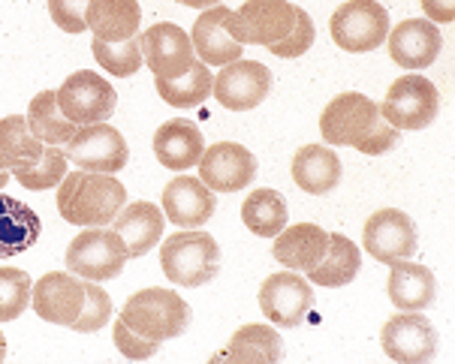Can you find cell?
I'll return each instance as SVG.
<instances>
[{
  "mask_svg": "<svg viewBox=\"0 0 455 364\" xmlns=\"http://www.w3.org/2000/svg\"><path fill=\"white\" fill-rule=\"evenodd\" d=\"M320 133L326 145L335 148H356L368 157L387 154L398 145L401 130L383 121L380 106L371 97L347 91L338 94L320 115Z\"/></svg>",
  "mask_w": 455,
  "mask_h": 364,
  "instance_id": "6da1fadb",
  "label": "cell"
},
{
  "mask_svg": "<svg viewBox=\"0 0 455 364\" xmlns=\"http://www.w3.org/2000/svg\"><path fill=\"white\" fill-rule=\"evenodd\" d=\"M127 202L124 184L103 172H67L58 184V211L73 226H109Z\"/></svg>",
  "mask_w": 455,
  "mask_h": 364,
  "instance_id": "7a4b0ae2",
  "label": "cell"
},
{
  "mask_svg": "<svg viewBox=\"0 0 455 364\" xmlns=\"http://www.w3.org/2000/svg\"><path fill=\"white\" fill-rule=\"evenodd\" d=\"M121 320H124L136 335L148 340H172L181 337L190 325V307L179 292L164 289V286H151V289H139L127 298L121 307Z\"/></svg>",
  "mask_w": 455,
  "mask_h": 364,
  "instance_id": "3957f363",
  "label": "cell"
},
{
  "mask_svg": "<svg viewBox=\"0 0 455 364\" xmlns=\"http://www.w3.org/2000/svg\"><path fill=\"white\" fill-rule=\"evenodd\" d=\"M160 268L175 286H205L220 271V247L208 232H179L160 244Z\"/></svg>",
  "mask_w": 455,
  "mask_h": 364,
  "instance_id": "277c9868",
  "label": "cell"
},
{
  "mask_svg": "<svg viewBox=\"0 0 455 364\" xmlns=\"http://www.w3.org/2000/svg\"><path fill=\"white\" fill-rule=\"evenodd\" d=\"M130 259L124 238L115 229L106 226H88L82 235H76L67 247V268L79 274L82 281H112L124 271Z\"/></svg>",
  "mask_w": 455,
  "mask_h": 364,
  "instance_id": "5b68a950",
  "label": "cell"
},
{
  "mask_svg": "<svg viewBox=\"0 0 455 364\" xmlns=\"http://www.w3.org/2000/svg\"><path fill=\"white\" fill-rule=\"evenodd\" d=\"M329 34L338 43V49L344 51H374L389 36V12L377 0H347L331 12Z\"/></svg>",
  "mask_w": 455,
  "mask_h": 364,
  "instance_id": "8992f818",
  "label": "cell"
},
{
  "mask_svg": "<svg viewBox=\"0 0 455 364\" xmlns=\"http://www.w3.org/2000/svg\"><path fill=\"white\" fill-rule=\"evenodd\" d=\"M437 112H441V94H437L435 82L411 73L389 84L387 99L380 106L383 121L395 130H426L435 123Z\"/></svg>",
  "mask_w": 455,
  "mask_h": 364,
  "instance_id": "52a82bcc",
  "label": "cell"
},
{
  "mask_svg": "<svg viewBox=\"0 0 455 364\" xmlns=\"http://www.w3.org/2000/svg\"><path fill=\"white\" fill-rule=\"evenodd\" d=\"M299 6L290 0H248L229 15V34L242 45H275L296 28Z\"/></svg>",
  "mask_w": 455,
  "mask_h": 364,
  "instance_id": "ba28073f",
  "label": "cell"
},
{
  "mask_svg": "<svg viewBox=\"0 0 455 364\" xmlns=\"http://www.w3.org/2000/svg\"><path fill=\"white\" fill-rule=\"evenodd\" d=\"M64 154L73 166L84 169V172H103L115 175L127 166L130 148L127 138L121 136V130H115L112 123H84L73 133V138L64 145Z\"/></svg>",
  "mask_w": 455,
  "mask_h": 364,
  "instance_id": "9c48e42d",
  "label": "cell"
},
{
  "mask_svg": "<svg viewBox=\"0 0 455 364\" xmlns=\"http://www.w3.org/2000/svg\"><path fill=\"white\" fill-rule=\"evenodd\" d=\"M55 94H58L60 112H64L76 127L109 121L115 115V106H118L115 88L103 75H97L94 69H79V73L67 75Z\"/></svg>",
  "mask_w": 455,
  "mask_h": 364,
  "instance_id": "30bf717a",
  "label": "cell"
},
{
  "mask_svg": "<svg viewBox=\"0 0 455 364\" xmlns=\"http://www.w3.org/2000/svg\"><path fill=\"white\" fill-rule=\"evenodd\" d=\"M314 307V286L311 281L299 277L296 271H277L268 274L266 283L259 286V311L266 313L268 322L281 328H299L305 316Z\"/></svg>",
  "mask_w": 455,
  "mask_h": 364,
  "instance_id": "8fae6325",
  "label": "cell"
},
{
  "mask_svg": "<svg viewBox=\"0 0 455 364\" xmlns=\"http://www.w3.org/2000/svg\"><path fill=\"white\" fill-rule=\"evenodd\" d=\"M437 328L419 311H401L387 320L380 331V346L387 359L398 364H426L437 355Z\"/></svg>",
  "mask_w": 455,
  "mask_h": 364,
  "instance_id": "7c38bea8",
  "label": "cell"
},
{
  "mask_svg": "<svg viewBox=\"0 0 455 364\" xmlns=\"http://www.w3.org/2000/svg\"><path fill=\"white\" fill-rule=\"evenodd\" d=\"M362 247L383 265L395 259H413V253L419 250V232H416L411 214L398 211V208H383L365 220Z\"/></svg>",
  "mask_w": 455,
  "mask_h": 364,
  "instance_id": "4fadbf2b",
  "label": "cell"
},
{
  "mask_svg": "<svg viewBox=\"0 0 455 364\" xmlns=\"http://www.w3.org/2000/svg\"><path fill=\"white\" fill-rule=\"evenodd\" d=\"M212 94L229 112H251L272 94V69L259 60L238 58L233 64L220 67L218 79L212 84Z\"/></svg>",
  "mask_w": 455,
  "mask_h": 364,
  "instance_id": "5bb4252c",
  "label": "cell"
},
{
  "mask_svg": "<svg viewBox=\"0 0 455 364\" xmlns=\"http://www.w3.org/2000/svg\"><path fill=\"white\" fill-rule=\"evenodd\" d=\"M30 307L40 320L73 328L84 307V281H79V274L73 271H49L34 283Z\"/></svg>",
  "mask_w": 455,
  "mask_h": 364,
  "instance_id": "9a60e30c",
  "label": "cell"
},
{
  "mask_svg": "<svg viewBox=\"0 0 455 364\" xmlns=\"http://www.w3.org/2000/svg\"><path fill=\"white\" fill-rule=\"evenodd\" d=\"M199 181L212 193H238L257 178V157L238 142H218L199 157Z\"/></svg>",
  "mask_w": 455,
  "mask_h": 364,
  "instance_id": "2e32d148",
  "label": "cell"
},
{
  "mask_svg": "<svg viewBox=\"0 0 455 364\" xmlns=\"http://www.w3.org/2000/svg\"><path fill=\"white\" fill-rule=\"evenodd\" d=\"M139 43H142V58L154 73V79L184 75L196 60L190 34L179 25H172V21H160V25L148 28L145 34H139Z\"/></svg>",
  "mask_w": 455,
  "mask_h": 364,
  "instance_id": "e0dca14e",
  "label": "cell"
},
{
  "mask_svg": "<svg viewBox=\"0 0 455 364\" xmlns=\"http://www.w3.org/2000/svg\"><path fill=\"white\" fill-rule=\"evenodd\" d=\"M218 211V199L199 178L179 175L164 190V214L181 229H199Z\"/></svg>",
  "mask_w": 455,
  "mask_h": 364,
  "instance_id": "ac0fdd59",
  "label": "cell"
},
{
  "mask_svg": "<svg viewBox=\"0 0 455 364\" xmlns=\"http://www.w3.org/2000/svg\"><path fill=\"white\" fill-rule=\"evenodd\" d=\"M389 58L404 69H426L437 60L443 36L428 19H407L389 30Z\"/></svg>",
  "mask_w": 455,
  "mask_h": 364,
  "instance_id": "d6986e66",
  "label": "cell"
},
{
  "mask_svg": "<svg viewBox=\"0 0 455 364\" xmlns=\"http://www.w3.org/2000/svg\"><path fill=\"white\" fill-rule=\"evenodd\" d=\"M229 15H233V10L218 4V6H208L196 19L190 43H194V51L199 54V60L205 67H227L242 58L244 45L229 34Z\"/></svg>",
  "mask_w": 455,
  "mask_h": 364,
  "instance_id": "ffe728a7",
  "label": "cell"
},
{
  "mask_svg": "<svg viewBox=\"0 0 455 364\" xmlns=\"http://www.w3.org/2000/svg\"><path fill=\"white\" fill-rule=\"evenodd\" d=\"M329 247V232L317 223H296V226H283L275 235L272 257L290 271H311L317 268Z\"/></svg>",
  "mask_w": 455,
  "mask_h": 364,
  "instance_id": "44dd1931",
  "label": "cell"
},
{
  "mask_svg": "<svg viewBox=\"0 0 455 364\" xmlns=\"http://www.w3.org/2000/svg\"><path fill=\"white\" fill-rule=\"evenodd\" d=\"M205 151V138L199 127L188 118H175L157 127L154 133V157L160 166L172 169V172H184L194 169Z\"/></svg>",
  "mask_w": 455,
  "mask_h": 364,
  "instance_id": "7402d4cb",
  "label": "cell"
},
{
  "mask_svg": "<svg viewBox=\"0 0 455 364\" xmlns=\"http://www.w3.org/2000/svg\"><path fill=\"white\" fill-rule=\"evenodd\" d=\"M389 301L398 311H426L437 298V281L435 271L419 265L411 259L389 262V283H387Z\"/></svg>",
  "mask_w": 455,
  "mask_h": 364,
  "instance_id": "603a6c76",
  "label": "cell"
},
{
  "mask_svg": "<svg viewBox=\"0 0 455 364\" xmlns=\"http://www.w3.org/2000/svg\"><path fill=\"white\" fill-rule=\"evenodd\" d=\"M84 25L103 43H124L139 36L142 28V6L136 0H91L84 10Z\"/></svg>",
  "mask_w": 455,
  "mask_h": 364,
  "instance_id": "cb8c5ba5",
  "label": "cell"
},
{
  "mask_svg": "<svg viewBox=\"0 0 455 364\" xmlns=\"http://www.w3.org/2000/svg\"><path fill=\"white\" fill-rule=\"evenodd\" d=\"M166 226V214L151 202H133L121 208L118 217L112 220V229L124 238L130 257H145L151 247L160 244Z\"/></svg>",
  "mask_w": 455,
  "mask_h": 364,
  "instance_id": "d4e9b609",
  "label": "cell"
},
{
  "mask_svg": "<svg viewBox=\"0 0 455 364\" xmlns=\"http://www.w3.org/2000/svg\"><path fill=\"white\" fill-rule=\"evenodd\" d=\"M283 359V340L275 328L259 322L242 325L229 337L227 350L212 355V361H233V364H275Z\"/></svg>",
  "mask_w": 455,
  "mask_h": 364,
  "instance_id": "484cf974",
  "label": "cell"
},
{
  "mask_svg": "<svg viewBox=\"0 0 455 364\" xmlns=\"http://www.w3.org/2000/svg\"><path fill=\"white\" fill-rule=\"evenodd\" d=\"M292 181L311 196H326L341 181V160L326 145H305L292 157Z\"/></svg>",
  "mask_w": 455,
  "mask_h": 364,
  "instance_id": "4316f807",
  "label": "cell"
},
{
  "mask_svg": "<svg viewBox=\"0 0 455 364\" xmlns=\"http://www.w3.org/2000/svg\"><path fill=\"white\" fill-rule=\"evenodd\" d=\"M43 223L36 211L0 190V259H12L40 241Z\"/></svg>",
  "mask_w": 455,
  "mask_h": 364,
  "instance_id": "83f0119b",
  "label": "cell"
},
{
  "mask_svg": "<svg viewBox=\"0 0 455 364\" xmlns=\"http://www.w3.org/2000/svg\"><path fill=\"white\" fill-rule=\"evenodd\" d=\"M45 151V145L34 136L25 115H6L0 118V169L21 172L36 166Z\"/></svg>",
  "mask_w": 455,
  "mask_h": 364,
  "instance_id": "f1b7e54d",
  "label": "cell"
},
{
  "mask_svg": "<svg viewBox=\"0 0 455 364\" xmlns=\"http://www.w3.org/2000/svg\"><path fill=\"white\" fill-rule=\"evenodd\" d=\"M362 268V250L350 241L347 235H329V247L326 257L317 268L307 271V281L317 286H329V289H338V286H347L356 281Z\"/></svg>",
  "mask_w": 455,
  "mask_h": 364,
  "instance_id": "f546056e",
  "label": "cell"
},
{
  "mask_svg": "<svg viewBox=\"0 0 455 364\" xmlns=\"http://www.w3.org/2000/svg\"><path fill=\"white\" fill-rule=\"evenodd\" d=\"M242 220L253 235L259 238H275L277 232L287 226L290 220V208L287 199L272 187H259L253 190L242 205Z\"/></svg>",
  "mask_w": 455,
  "mask_h": 364,
  "instance_id": "4dcf8cb0",
  "label": "cell"
},
{
  "mask_svg": "<svg viewBox=\"0 0 455 364\" xmlns=\"http://www.w3.org/2000/svg\"><path fill=\"white\" fill-rule=\"evenodd\" d=\"M28 123L43 145H67L76 130H79L64 112H60L55 91H40V94L30 99Z\"/></svg>",
  "mask_w": 455,
  "mask_h": 364,
  "instance_id": "1f68e13d",
  "label": "cell"
},
{
  "mask_svg": "<svg viewBox=\"0 0 455 364\" xmlns=\"http://www.w3.org/2000/svg\"><path fill=\"white\" fill-rule=\"evenodd\" d=\"M212 84H214V75L203 60H194V67L184 75H175V79H154V88H157L160 99L175 108L203 106L205 99L212 97Z\"/></svg>",
  "mask_w": 455,
  "mask_h": 364,
  "instance_id": "d6a6232c",
  "label": "cell"
},
{
  "mask_svg": "<svg viewBox=\"0 0 455 364\" xmlns=\"http://www.w3.org/2000/svg\"><path fill=\"white\" fill-rule=\"evenodd\" d=\"M91 51H94L97 64L106 69L109 75H118V79H127V75H136L139 67H142V43L139 36H130L124 43H103L94 40L91 43Z\"/></svg>",
  "mask_w": 455,
  "mask_h": 364,
  "instance_id": "836d02e7",
  "label": "cell"
},
{
  "mask_svg": "<svg viewBox=\"0 0 455 364\" xmlns=\"http://www.w3.org/2000/svg\"><path fill=\"white\" fill-rule=\"evenodd\" d=\"M67 154L60 151V145H45L43 157L36 166L30 169H21V172H12L15 181L28 190H49V187H58L67 175Z\"/></svg>",
  "mask_w": 455,
  "mask_h": 364,
  "instance_id": "e575fe53",
  "label": "cell"
},
{
  "mask_svg": "<svg viewBox=\"0 0 455 364\" xmlns=\"http://www.w3.org/2000/svg\"><path fill=\"white\" fill-rule=\"evenodd\" d=\"M30 283L28 271L21 268H0V322H12L30 307Z\"/></svg>",
  "mask_w": 455,
  "mask_h": 364,
  "instance_id": "d590c367",
  "label": "cell"
},
{
  "mask_svg": "<svg viewBox=\"0 0 455 364\" xmlns=\"http://www.w3.org/2000/svg\"><path fill=\"white\" fill-rule=\"evenodd\" d=\"M112 320V298L109 292L103 289L97 281H88L84 283V307H82V316L73 322V331H100L106 322Z\"/></svg>",
  "mask_w": 455,
  "mask_h": 364,
  "instance_id": "8d00e7d4",
  "label": "cell"
},
{
  "mask_svg": "<svg viewBox=\"0 0 455 364\" xmlns=\"http://www.w3.org/2000/svg\"><path fill=\"white\" fill-rule=\"evenodd\" d=\"M314 40H317V30H314V19L305 10L296 12V28L287 34V40L268 45V51L277 54V58H302V54L311 49Z\"/></svg>",
  "mask_w": 455,
  "mask_h": 364,
  "instance_id": "74e56055",
  "label": "cell"
},
{
  "mask_svg": "<svg viewBox=\"0 0 455 364\" xmlns=\"http://www.w3.org/2000/svg\"><path fill=\"white\" fill-rule=\"evenodd\" d=\"M112 340H115V346H118V352L124 355V359H130V361H145V359H151V355H157V350H160L157 340H148V337L136 335V331L130 328L121 316H118V322H115V328H112Z\"/></svg>",
  "mask_w": 455,
  "mask_h": 364,
  "instance_id": "f35d334b",
  "label": "cell"
},
{
  "mask_svg": "<svg viewBox=\"0 0 455 364\" xmlns=\"http://www.w3.org/2000/svg\"><path fill=\"white\" fill-rule=\"evenodd\" d=\"M88 4L91 0H49V15L67 34H82V30H88V25H84Z\"/></svg>",
  "mask_w": 455,
  "mask_h": 364,
  "instance_id": "ab89813d",
  "label": "cell"
},
{
  "mask_svg": "<svg viewBox=\"0 0 455 364\" xmlns=\"http://www.w3.org/2000/svg\"><path fill=\"white\" fill-rule=\"evenodd\" d=\"M422 10L435 25H450L455 19V0H422Z\"/></svg>",
  "mask_w": 455,
  "mask_h": 364,
  "instance_id": "60d3db41",
  "label": "cell"
},
{
  "mask_svg": "<svg viewBox=\"0 0 455 364\" xmlns=\"http://www.w3.org/2000/svg\"><path fill=\"white\" fill-rule=\"evenodd\" d=\"M181 6H190V10H208V6H218L220 0H179Z\"/></svg>",
  "mask_w": 455,
  "mask_h": 364,
  "instance_id": "b9f144b4",
  "label": "cell"
},
{
  "mask_svg": "<svg viewBox=\"0 0 455 364\" xmlns=\"http://www.w3.org/2000/svg\"><path fill=\"white\" fill-rule=\"evenodd\" d=\"M6 184H10V172H6V169H0V190H4Z\"/></svg>",
  "mask_w": 455,
  "mask_h": 364,
  "instance_id": "7bdbcfd3",
  "label": "cell"
},
{
  "mask_svg": "<svg viewBox=\"0 0 455 364\" xmlns=\"http://www.w3.org/2000/svg\"><path fill=\"white\" fill-rule=\"evenodd\" d=\"M6 359V337H4V331H0V361Z\"/></svg>",
  "mask_w": 455,
  "mask_h": 364,
  "instance_id": "ee69618b",
  "label": "cell"
}]
</instances>
